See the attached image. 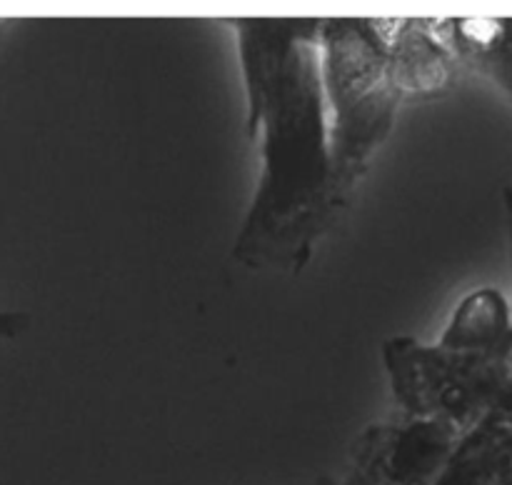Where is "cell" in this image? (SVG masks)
Returning <instances> with one entry per match:
<instances>
[{
	"instance_id": "cell-1",
	"label": "cell",
	"mask_w": 512,
	"mask_h": 485,
	"mask_svg": "<svg viewBox=\"0 0 512 485\" xmlns=\"http://www.w3.org/2000/svg\"><path fill=\"white\" fill-rule=\"evenodd\" d=\"M248 133L260 173L230 258L253 273H300L345 210L335 193L323 18H238Z\"/></svg>"
},
{
	"instance_id": "cell-3",
	"label": "cell",
	"mask_w": 512,
	"mask_h": 485,
	"mask_svg": "<svg viewBox=\"0 0 512 485\" xmlns=\"http://www.w3.org/2000/svg\"><path fill=\"white\" fill-rule=\"evenodd\" d=\"M320 58L335 193L348 213L355 188L388 140L405 100L390 53V20L323 18Z\"/></svg>"
},
{
	"instance_id": "cell-4",
	"label": "cell",
	"mask_w": 512,
	"mask_h": 485,
	"mask_svg": "<svg viewBox=\"0 0 512 485\" xmlns=\"http://www.w3.org/2000/svg\"><path fill=\"white\" fill-rule=\"evenodd\" d=\"M438 23L458 63L498 85L512 103V18H448Z\"/></svg>"
},
{
	"instance_id": "cell-5",
	"label": "cell",
	"mask_w": 512,
	"mask_h": 485,
	"mask_svg": "<svg viewBox=\"0 0 512 485\" xmlns=\"http://www.w3.org/2000/svg\"><path fill=\"white\" fill-rule=\"evenodd\" d=\"M503 205H505V223H508V243H510V263H512V188H505Z\"/></svg>"
},
{
	"instance_id": "cell-2",
	"label": "cell",
	"mask_w": 512,
	"mask_h": 485,
	"mask_svg": "<svg viewBox=\"0 0 512 485\" xmlns=\"http://www.w3.org/2000/svg\"><path fill=\"white\" fill-rule=\"evenodd\" d=\"M383 365L398 413L450 433L512 418V305L498 288L470 290L433 343L393 335Z\"/></svg>"
}]
</instances>
